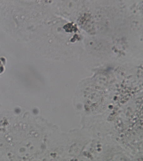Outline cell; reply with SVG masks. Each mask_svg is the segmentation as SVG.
Returning <instances> with one entry per match:
<instances>
[{"label": "cell", "instance_id": "cell-1", "mask_svg": "<svg viewBox=\"0 0 143 161\" xmlns=\"http://www.w3.org/2000/svg\"><path fill=\"white\" fill-rule=\"evenodd\" d=\"M4 68L3 65L2 64V62L0 61V74L3 73V71H4Z\"/></svg>", "mask_w": 143, "mask_h": 161}]
</instances>
